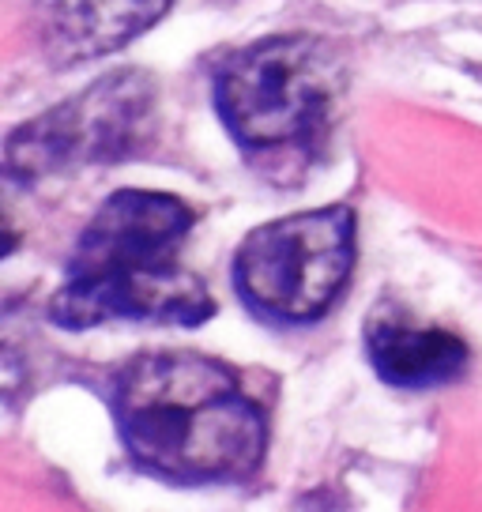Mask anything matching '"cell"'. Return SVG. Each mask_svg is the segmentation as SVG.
I'll return each mask as SVG.
<instances>
[{"label":"cell","instance_id":"3","mask_svg":"<svg viewBox=\"0 0 482 512\" xmlns=\"http://www.w3.org/2000/svg\"><path fill=\"white\" fill-rule=\"evenodd\" d=\"M343 95L332 49L317 38H264L215 72V110L249 155H309Z\"/></svg>","mask_w":482,"mask_h":512},{"label":"cell","instance_id":"7","mask_svg":"<svg viewBox=\"0 0 482 512\" xmlns=\"http://www.w3.org/2000/svg\"><path fill=\"white\" fill-rule=\"evenodd\" d=\"M366 351L381 381L396 388H434L456 381L467 366V347L437 324H418L400 309H373L366 324Z\"/></svg>","mask_w":482,"mask_h":512},{"label":"cell","instance_id":"2","mask_svg":"<svg viewBox=\"0 0 482 512\" xmlns=\"http://www.w3.org/2000/svg\"><path fill=\"white\" fill-rule=\"evenodd\" d=\"M193 208L166 192L125 189L95 211L65 264V283L49 302V320L83 332L106 320L204 324L215 302L185 264L181 241Z\"/></svg>","mask_w":482,"mask_h":512},{"label":"cell","instance_id":"1","mask_svg":"<svg viewBox=\"0 0 482 512\" xmlns=\"http://www.w3.org/2000/svg\"><path fill=\"white\" fill-rule=\"evenodd\" d=\"M113 422L136 464L174 486L245 482L268 426L238 373L204 354H140L113 381Z\"/></svg>","mask_w":482,"mask_h":512},{"label":"cell","instance_id":"4","mask_svg":"<svg viewBox=\"0 0 482 512\" xmlns=\"http://www.w3.org/2000/svg\"><path fill=\"white\" fill-rule=\"evenodd\" d=\"M354 268V211L343 204L257 226L234 256V287L257 317L309 324L328 313Z\"/></svg>","mask_w":482,"mask_h":512},{"label":"cell","instance_id":"5","mask_svg":"<svg viewBox=\"0 0 482 512\" xmlns=\"http://www.w3.org/2000/svg\"><path fill=\"white\" fill-rule=\"evenodd\" d=\"M151 110H155V83L147 76L140 72L110 76L19 128L8 140V174L34 181L72 166L125 159L144 140Z\"/></svg>","mask_w":482,"mask_h":512},{"label":"cell","instance_id":"6","mask_svg":"<svg viewBox=\"0 0 482 512\" xmlns=\"http://www.w3.org/2000/svg\"><path fill=\"white\" fill-rule=\"evenodd\" d=\"M166 8L170 0H34V31L57 64H80L129 46Z\"/></svg>","mask_w":482,"mask_h":512}]
</instances>
